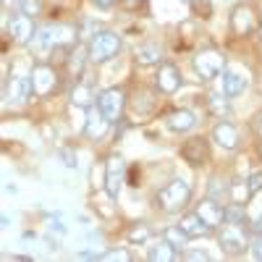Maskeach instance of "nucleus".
<instances>
[{"mask_svg":"<svg viewBox=\"0 0 262 262\" xmlns=\"http://www.w3.org/2000/svg\"><path fill=\"white\" fill-rule=\"evenodd\" d=\"M212 142L221 149H226V152H233L238 147V131H236V126L228 123V121H221L212 128Z\"/></svg>","mask_w":262,"mask_h":262,"instance_id":"obj_16","label":"nucleus"},{"mask_svg":"<svg viewBox=\"0 0 262 262\" xmlns=\"http://www.w3.org/2000/svg\"><path fill=\"white\" fill-rule=\"evenodd\" d=\"M86 58H90V50H86V48H74V53L69 55V69H71V74L79 79V74H81V69H84V60Z\"/></svg>","mask_w":262,"mask_h":262,"instance_id":"obj_26","label":"nucleus"},{"mask_svg":"<svg viewBox=\"0 0 262 262\" xmlns=\"http://www.w3.org/2000/svg\"><path fill=\"white\" fill-rule=\"evenodd\" d=\"M95 105L102 111V116L113 123V121H118V118H121V113H123L126 95H123V90H118V86H111V90H102V92L97 95Z\"/></svg>","mask_w":262,"mask_h":262,"instance_id":"obj_6","label":"nucleus"},{"mask_svg":"<svg viewBox=\"0 0 262 262\" xmlns=\"http://www.w3.org/2000/svg\"><path fill=\"white\" fill-rule=\"evenodd\" d=\"M228 196H231V202H236V205H247V200L252 196L249 184H247V181H233V184L228 186Z\"/></svg>","mask_w":262,"mask_h":262,"instance_id":"obj_24","label":"nucleus"},{"mask_svg":"<svg viewBox=\"0 0 262 262\" xmlns=\"http://www.w3.org/2000/svg\"><path fill=\"white\" fill-rule=\"evenodd\" d=\"M34 95V84H32V74H16L13 79H8L6 84V100L8 105H24L29 102V97Z\"/></svg>","mask_w":262,"mask_h":262,"instance_id":"obj_8","label":"nucleus"},{"mask_svg":"<svg viewBox=\"0 0 262 262\" xmlns=\"http://www.w3.org/2000/svg\"><path fill=\"white\" fill-rule=\"evenodd\" d=\"M226 100H228V97H226L223 92H210V95H207L210 111H215V113H223V111H226V105H228Z\"/></svg>","mask_w":262,"mask_h":262,"instance_id":"obj_28","label":"nucleus"},{"mask_svg":"<svg viewBox=\"0 0 262 262\" xmlns=\"http://www.w3.org/2000/svg\"><path fill=\"white\" fill-rule=\"evenodd\" d=\"M196 215H200L210 228H221L226 223V207L221 205V200H212V196H205V200L196 205Z\"/></svg>","mask_w":262,"mask_h":262,"instance_id":"obj_10","label":"nucleus"},{"mask_svg":"<svg viewBox=\"0 0 262 262\" xmlns=\"http://www.w3.org/2000/svg\"><path fill=\"white\" fill-rule=\"evenodd\" d=\"M149 238H152V231H149L147 223H137L134 228L128 231V242L131 244H147Z\"/></svg>","mask_w":262,"mask_h":262,"instance_id":"obj_27","label":"nucleus"},{"mask_svg":"<svg viewBox=\"0 0 262 262\" xmlns=\"http://www.w3.org/2000/svg\"><path fill=\"white\" fill-rule=\"evenodd\" d=\"M95 100H97V95L92 92L90 84H81V81H79V84L74 86V95H71V102H74V105H79V107H92Z\"/></svg>","mask_w":262,"mask_h":262,"instance_id":"obj_22","label":"nucleus"},{"mask_svg":"<svg viewBox=\"0 0 262 262\" xmlns=\"http://www.w3.org/2000/svg\"><path fill=\"white\" fill-rule=\"evenodd\" d=\"M155 84H158V90L163 95H173V92H179L181 90V74L179 69L173 63H163L160 66V71L155 76Z\"/></svg>","mask_w":262,"mask_h":262,"instance_id":"obj_13","label":"nucleus"},{"mask_svg":"<svg viewBox=\"0 0 262 262\" xmlns=\"http://www.w3.org/2000/svg\"><path fill=\"white\" fill-rule=\"evenodd\" d=\"M86 50H90V60L92 63H105V60H111L121 50V37L116 32H111V29H97L90 37Z\"/></svg>","mask_w":262,"mask_h":262,"instance_id":"obj_2","label":"nucleus"},{"mask_svg":"<svg viewBox=\"0 0 262 262\" xmlns=\"http://www.w3.org/2000/svg\"><path fill=\"white\" fill-rule=\"evenodd\" d=\"M181 155H184V160L189 163V165H202L205 160H207V155H210V149H207V142L202 139V137H194V139H189L184 147H181Z\"/></svg>","mask_w":262,"mask_h":262,"instance_id":"obj_17","label":"nucleus"},{"mask_svg":"<svg viewBox=\"0 0 262 262\" xmlns=\"http://www.w3.org/2000/svg\"><path fill=\"white\" fill-rule=\"evenodd\" d=\"M249 249H252L254 259H259V262H262V233H257V236L252 238V244H249Z\"/></svg>","mask_w":262,"mask_h":262,"instance_id":"obj_32","label":"nucleus"},{"mask_svg":"<svg viewBox=\"0 0 262 262\" xmlns=\"http://www.w3.org/2000/svg\"><path fill=\"white\" fill-rule=\"evenodd\" d=\"M76 259H102V252H79Z\"/></svg>","mask_w":262,"mask_h":262,"instance_id":"obj_37","label":"nucleus"},{"mask_svg":"<svg viewBox=\"0 0 262 262\" xmlns=\"http://www.w3.org/2000/svg\"><path fill=\"white\" fill-rule=\"evenodd\" d=\"M50 231H58V233H66V226H63L60 221H55V217H53V221H50Z\"/></svg>","mask_w":262,"mask_h":262,"instance_id":"obj_38","label":"nucleus"},{"mask_svg":"<svg viewBox=\"0 0 262 262\" xmlns=\"http://www.w3.org/2000/svg\"><path fill=\"white\" fill-rule=\"evenodd\" d=\"M226 194H228V189L221 186V181H217V179L210 181V196H212V200H221V196H226Z\"/></svg>","mask_w":262,"mask_h":262,"instance_id":"obj_30","label":"nucleus"},{"mask_svg":"<svg viewBox=\"0 0 262 262\" xmlns=\"http://www.w3.org/2000/svg\"><path fill=\"white\" fill-rule=\"evenodd\" d=\"M226 223H233V226H249V217H247V210H244V205H231V207H226Z\"/></svg>","mask_w":262,"mask_h":262,"instance_id":"obj_25","label":"nucleus"},{"mask_svg":"<svg viewBox=\"0 0 262 262\" xmlns=\"http://www.w3.org/2000/svg\"><path fill=\"white\" fill-rule=\"evenodd\" d=\"M8 34L13 42H18V45H29V42L34 39V24H32V16L27 13H16L11 21H8Z\"/></svg>","mask_w":262,"mask_h":262,"instance_id":"obj_11","label":"nucleus"},{"mask_svg":"<svg viewBox=\"0 0 262 262\" xmlns=\"http://www.w3.org/2000/svg\"><path fill=\"white\" fill-rule=\"evenodd\" d=\"M196 116L191 111H173L168 116V128L173 131V134H189V131L196 128Z\"/></svg>","mask_w":262,"mask_h":262,"instance_id":"obj_18","label":"nucleus"},{"mask_svg":"<svg viewBox=\"0 0 262 262\" xmlns=\"http://www.w3.org/2000/svg\"><path fill=\"white\" fill-rule=\"evenodd\" d=\"M191 196V184L186 179H173L158 191V207L165 212H179Z\"/></svg>","mask_w":262,"mask_h":262,"instance_id":"obj_1","label":"nucleus"},{"mask_svg":"<svg viewBox=\"0 0 262 262\" xmlns=\"http://www.w3.org/2000/svg\"><path fill=\"white\" fill-rule=\"evenodd\" d=\"M257 37H259V42H262V24L257 27Z\"/></svg>","mask_w":262,"mask_h":262,"instance_id":"obj_41","label":"nucleus"},{"mask_svg":"<svg viewBox=\"0 0 262 262\" xmlns=\"http://www.w3.org/2000/svg\"><path fill=\"white\" fill-rule=\"evenodd\" d=\"M249 86V74L238 66H228V69L221 74V92L231 100V97H238L244 90Z\"/></svg>","mask_w":262,"mask_h":262,"instance_id":"obj_7","label":"nucleus"},{"mask_svg":"<svg viewBox=\"0 0 262 262\" xmlns=\"http://www.w3.org/2000/svg\"><path fill=\"white\" fill-rule=\"evenodd\" d=\"M107 128H111V121L102 116V111H100L97 105H92L90 107V116H86V121H84V134L90 137V139H102L107 134Z\"/></svg>","mask_w":262,"mask_h":262,"instance_id":"obj_15","label":"nucleus"},{"mask_svg":"<svg viewBox=\"0 0 262 262\" xmlns=\"http://www.w3.org/2000/svg\"><path fill=\"white\" fill-rule=\"evenodd\" d=\"M163 238L165 242L176 249V252H186V242H189V236L184 233V228L181 226H170V228H165L163 231Z\"/></svg>","mask_w":262,"mask_h":262,"instance_id":"obj_23","label":"nucleus"},{"mask_svg":"<svg viewBox=\"0 0 262 262\" xmlns=\"http://www.w3.org/2000/svg\"><path fill=\"white\" fill-rule=\"evenodd\" d=\"M95 3V8H100V11H111L113 6H116V0H92Z\"/></svg>","mask_w":262,"mask_h":262,"instance_id":"obj_36","label":"nucleus"},{"mask_svg":"<svg viewBox=\"0 0 262 262\" xmlns=\"http://www.w3.org/2000/svg\"><path fill=\"white\" fill-rule=\"evenodd\" d=\"M179 226L184 228V233H186L189 238H205V236H210V231H212V228H210V226H207V223H205L196 212L184 215Z\"/></svg>","mask_w":262,"mask_h":262,"instance_id":"obj_19","label":"nucleus"},{"mask_svg":"<svg viewBox=\"0 0 262 262\" xmlns=\"http://www.w3.org/2000/svg\"><path fill=\"white\" fill-rule=\"evenodd\" d=\"M217 242H221V249L231 257H238L247 252V236H244V228L242 226H233V223H226L221 226V233H217Z\"/></svg>","mask_w":262,"mask_h":262,"instance_id":"obj_5","label":"nucleus"},{"mask_svg":"<svg viewBox=\"0 0 262 262\" xmlns=\"http://www.w3.org/2000/svg\"><path fill=\"white\" fill-rule=\"evenodd\" d=\"M32 84H34V95H37V97H45V95H50V92L55 90L58 76H55V71L50 69V66H34Z\"/></svg>","mask_w":262,"mask_h":262,"instance_id":"obj_12","label":"nucleus"},{"mask_svg":"<svg viewBox=\"0 0 262 262\" xmlns=\"http://www.w3.org/2000/svg\"><path fill=\"white\" fill-rule=\"evenodd\" d=\"M257 128H259V137H262V118H259V126Z\"/></svg>","mask_w":262,"mask_h":262,"instance_id":"obj_42","label":"nucleus"},{"mask_svg":"<svg viewBox=\"0 0 262 262\" xmlns=\"http://www.w3.org/2000/svg\"><path fill=\"white\" fill-rule=\"evenodd\" d=\"M123 158L121 155H111L107 158V168H105V191L111 200H118L121 194V184H123Z\"/></svg>","mask_w":262,"mask_h":262,"instance_id":"obj_9","label":"nucleus"},{"mask_svg":"<svg viewBox=\"0 0 262 262\" xmlns=\"http://www.w3.org/2000/svg\"><path fill=\"white\" fill-rule=\"evenodd\" d=\"M247 184H249V191H252V194L262 191V173H259V170H254L252 176L247 179Z\"/></svg>","mask_w":262,"mask_h":262,"instance_id":"obj_31","label":"nucleus"},{"mask_svg":"<svg viewBox=\"0 0 262 262\" xmlns=\"http://www.w3.org/2000/svg\"><path fill=\"white\" fill-rule=\"evenodd\" d=\"M102 259H128V252L126 249H116V252H105Z\"/></svg>","mask_w":262,"mask_h":262,"instance_id":"obj_34","label":"nucleus"},{"mask_svg":"<svg viewBox=\"0 0 262 262\" xmlns=\"http://www.w3.org/2000/svg\"><path fill=\"white\" fill-rule=\"evenodd\" d=\"M147 257H149L152 262H170V259L179 257V252L173 249L165 238H160V242H155L152 247H147Z\"/></svg>","mask_w":262,"mask_h":262,"instance_id":"obj_20","label":"nucleus"},{"mask_svg":"<svg viewBox=\"0 0 262 262\" xmlns=\"http://www.w3.org/2000/svg\"><path fill=\"white\" fill-rule=\"evenodd\" d=\"M186 259H207V252H200V249H186L184 252Z\"/></svg>","mask_w":262,"mask_h":262,"instance_id":"obj_35","label":"nucleus"},{"mask_svg":"<svg viewBox=\"0 0 262 262\" xmlns=\"http://www.w3.org/2000/svg\"><path fill=\"white\" fill-rule=\"evenodd\" d=\"M142 3V0H123V6H128V8H137Z\"/></svg>","mask_w":262,"mask_h":262,"instance_id":"obj_40","label":"nucleus"},{"mask_svg":"<svg viewBox=\"0 0 262 262\" xmlns=\"http://www.w3.org/2000/svg\"><path fill=\"white\" fill-rule=\"evenodd\" d=\"M194 71L200 79L212 81V79H221V74L226 71V60L217 50H202L194 55Z\"/></svg>","mask_w":262,"mask_h":262,"instance_id":"obj_4","label":"nucleus"},{"mask_svg":"<svg viewBox=\"0 0 262 262\" xmlns=\"http://www.w3.org/2000/svg\"><path fill=\"white\" fill-rule=\"evenodd\" d=\"M137 60H139V66H155L163 60V48L155 45V42H147V45H142L137 50Z\"/></svg>","mask_w":262,"mask_h":262,"instance_id":"obj_21","label":"nucleus"},{"mask_svg":"<svg viewBox=\"0 0 262 262\" xmlns=\"http://www.w3.org/2000/svg\"><path fill=\"white\" fill-rule=\"evenodd\" d=\"M18 11L27 16H37L39 13V3L37 0H18Z\"/></svg>","mask_w":262,"mask_h":262,"instance_id":"obj_29","label":"nucleus"},{"mask_svg":"<svg viewBox=\"0 0 262 262\" xmlns=\"http://www.w3.org/2000/svg\"><path fill=\"white\" fill-rule=\"evenodd\" d=\"M231 29L236 37H247L254 29V11L249 6H236L231 11Z\"/></svg>","mask_w":262,"mask_h":262,"instance_id":"obj_14","label":"nucleus"},{"mask_svg":"<svg viewBox=\"0 0 262 262\" xmlns=\"http://www.w3.org/2000/svg\"><path fill=\"white\" fill-rule=\"evenodd\" d=\"M58 155L63 158V163H66V168H76V155L71 149H58Z\"/></svg>","mask_w":262,"mask_h":262,"instance_id":"obj_33","label":"nucleus"},{"mask_svg":"<svg viewBox=\"0 0 262 262\" xmlns=\"http://www.w3.org/2000/svg\"><path fill=\"white\" fill-rule=\"evenodd\" d=\"M74 39V29L71 27H66V24H50V27H39L37 32H34V39H32V48L37 50V53H50L53 48H58V45H63V42H71Z\"/></svg>","mask_w":262,"mask_h":262,"instance_id":"obj_3","label":"nucleus"},{"mask_svg":"<svg viewBox=\"0 0 262 262\" xmlns=\"http://www.w3.org/2000/svg\"><path fill=\"white\" fill-rule=\"evenodd\" d=\"M252 228H254L257 233H262V215H259V217H257V221H254V226H252Z\"/></svg>","mask_w":262,"mask_h":262,"instance_id":"obj_39","label":"nucleus"}]
</instances>
